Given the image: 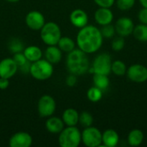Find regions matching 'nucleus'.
<instances>
[{
    "label": "nucleus",
    "mask_w": 147,
    "mask_h": 147,
    "mask_svg": "<svg viewBox=\"0 0 147 147\" xmlns=\"http://www.w3.org/2000/svg\"><path fill=\"white\" fill-rule=\"evenodd\" d=\"M8 48L14 54L16 53L23 52L24 44L22 40H20L16 37H12L8 41Z\"/></svg>",
    "instance_id": "24"
},
{
    "label": "nucleus",
    "mask_w": 147,
    "mask_h": 147,
    "mask_svg": "<svg viewBox=\"0 0 147 147\" xmlns=\"http://www.w3.org/2000/svg\"><path fill=\"white\" fill-rule=\"evenodd\" d=\"M66 68L71 74L76 76L85 74L90 69V60L87 57V53L79 48L68 53L66 58Z\"/></svg>",
    "instance_id": "2"
},
{
    "label": "nucleus",
    "mask_w": 147,
    "mask_h": 147,
    "mask_svg": "<svg viewBox=\"0 0 147 147\" xmlns=\"http://www.w3.org/2000/svg\"><path fill=\"white\" fill-rule=\"evenodd\" d=\"M46 128L47 130L53 134H59L64 128H65V123L63 120L59 117H48V119L46 121Z\"/></svg>",
    "instance_id": "17"
},
{
    "label": "nucleus",
    "mask_w": 147,
    "mask_h": 147,
    "mask_svg": "<svg viewBox=\"0 0 147 147\" xmlns=\"http://www.w3.org/2000/svg\"><path fill=\"white\" fill-rule=\"evenodd\" d=\"M125 46V40L124 38L122 36H119L116 37L113 40L112 44H111V47L114 51L115 52H120L124 48Z\"/></svg>",
    "instance_id": "31"
},
{
    "label": "nucleus",
    "mask_w": 147,
    "mask_h": 147,
    "mask_svg": "<svg viewBox=\"0 0 147 147\" xmlns=\"http://www.w3.org/2000/svg\"><path fill=\"white\" fill-rule=\"evenodd\" d=\"M32 143V136L27 132H17L14 134L9 140L10 147H30Z\"/></svg>",
    "instance_id": "11"
},
{
    "label": "nucleus",
    "mask_w": 147,
    "mask_h": 147,
    "mask_svg": "<svg viewBox=\"0 0 147 147\" xmlns=\"http://www.w3.org/2000/svg\"><path fill=\"white\" fill-rule=\"evenodd\" d=\"M9 81L8 78H0V90H5L9 87Z\"/></svg>",
    "instance_id": "37"
},
{
    "label": "nucleus",
    "mask_w": 147,
    "mask_h": 147,
    "mask_svg": "<svg viewBox=\"0 0 147 147\" xmlns=\"http://www.w3.org/2000/svg\"><path fill=\"white\" fill-rule=\"evenodd\" d=\"M94 2L99 7H104V8H110L115 3V0H94Z\"/></svg>",
    "instance_id": "33"
},
{
    "label": "nucleus",
    "mask_w": 147,
    "mask_h": 147,
    "mask_svg": "<svg viewBox=\"0 0 147 147\" xmlns=\"http://www.w3.org/2000/svg\"><path fill=\"white\" fill-rule=\"evenodd\" d=\"M103 41L101 30L93 25H86L80 28L77 35V45L80 50L85 53H94L97 52Z\"/></svg>",
    "instance_id": "1"
},
{
    "label": "nucleus",
    "mask_w": 147,
    "mask_h": 147,
    "mask_svg": "<svg viewBox=\"0 0 147 147\" xmlns=\"http://www.w3.org/2000/svg\"><path fill=\"white\" fill-rule=\"evenodd\" d=\"M61 36L62 34L60 28L56 22H46L40 29V38L42 41L47 46L57 45Z\"/></svg>",
    "instance_id": "5"
},
{
    "label": "nucleus",
    "mask_w": 147,
    "mask_h": 147,
    "mask_svg": "<svg viewBox=\"0 0 147 147\" xmlns=\"http://www.w3.org/2000/svg\"><path fill=\"white\" fill-rule=\"evenodd\" d=\"M113 19H114V14L110 9V8L100 7L95 12V20L101 26L110 24Z\"/></svg>",
    "instance_id": "15"
},
{
    "label": "nucleus",
    "mask_w": 147,
    "mask_h": 147,
    "mask_svg": "<svg viewBox=\"0 0 147 147\" xmlns=\"http://www.w3.org/2000/svg\"><path fill=\"white\" fill-rule=\"evenodd\" d=\"M25 22L30 29L40 30L46 23V21L42 13L37 10H32L27 14Z\"/></svg>",
    "instance_id": "10"
},
{
    "label": "nucleus",
    "mask_w": 147,
    "mask_h": 147,
    "mask_svg": "<svg viewBox=\"0 0 147 147\" xmlns=\"http://www.w3.org/2000/svg\"><path fill=\"white\" fill-rule=\"evenodd\" d=\"M102 133L101 131L92 126L84 127L83 133H81L82 142L88 147H98L102 146Z\"/></svg>",
    "instance_id": "7"
},
{
    "label": "nucleus",
    "mask_w": 147,
    "mask_h": 147,
    "mask_svg": "<svg viewBox=\"0 0 147 147\" xmlns=\"http://www.w3.org/2000/svg\"><path fill=\"white\" fill-rule=\"evenodd\" d=\"M111 71L114 72L116 76H123L127 73L126 64L121 60H115L112 62Z\"/></svg>",
    "instance_id": "26"
},
{
    "label": "nucleus",
    "mask_w": 147,
    "mask_h": 147,
    "mask_svg": "<svg viewBox=\"0 0 147 147\" xmlns=\"http://www.w3.org/2000/svg\"><path fill=\"white\" fill-rule=\"evenodd\" d=\"M115 32L122 37H126L133 34L134 24L133 21L128 17H121L117 20L115 26Z\"/></svg>",
    "instance_id": "13"
},
{
    "label": "nucleus",
    "mask_w": 147,
    "mask_h": 147,
    "mask_svg": "<svg viewBox=\"0 0 147 147\" xmlns=\"http://www.w3.org/2000/svg\"><path fill=\"white\" fill-rule=\"evenodd\" d=\"M143 140H144V134L140 129L132 130L127 136V142L131 146H139L142 144Z\"/></svg>",
    "instance_id": "21"
},
{
    "label": "nucleus",
    "mask_w": 147,
    "mask_h": 147,
    "mask_svg": "<svg viewBox=\"0 0 147 147\" xmlns=\"http://www.w3.org/2000/svg\"><path fill=\"white\" fill-rule=\"evenodd\" d=\"M59 134V144L61 147H78L82 142L81 132L76 126H67Z\"/></svg>",
    "instance_id": "4"
},
{
    "label": "nucleus",
    "mask_w": 147,
    "mask_h": 147,
    "mask_svg": "<svg viewBox=\"0 0 147 147\" xmlns=\"http://www.w3.org/2000/svg\"><path fill=\"white\" fill-rule=\"evenodd\" d=\"M29 73L36 80L45 81L53 76V65L46 59H40L31 63Z\"/></svg>",
    "instance_id": "3"
},
{
    "label": "nucleus",
    "mask_w": 147,
    "mask_h": 147,
    "mask_svg": "<svg viewBox=\"0 0 147 147\" xmlns=\"http://www.w3.org/2000/svg\"><path fill=\"white\" fill-rule=\"evenodd\" d=\"M87 97L92 102H97L102 98V90L96 86L90 88L87 91Z\"/></svg>",
    "instance_id": "27"
},
{
    "label": "nucleus",
    "mask_w": 147,
    "mask_h": 147,
    "mask_svg": "<svg viewBox=\"0 0 147 147\" xmlns=\"http://www.w3.org/2000/svg\"><path fill=\"white\" fill-rule=\"evenodd\" d=\"M57 45H58V47H59V49L62 52H65V53H70V52H71L72 50L75 49L76 43L70 37H67V36L63 37V36H61V38L59 39Z\"/></svg>",
    "instance_id": "22"
},
{
    "label": "nucleus",
    "mask_w": 147,
    "mask_h": 147,
    "mask_svg": "<svg viewBox=\"0 0 147 147\" xmlns=\"http://www.w3.org/2000/svg\"><path fill=\"white\" fill-rule=\"evenodd\" d=\"M93 121H94V119L90 113L87 111H83L81 114H79L78 123H80V125L83 126L84 127H88L92 126Z\"/></svg>",
    "instance_id": "28"
},
{
    "label": "nucleus",
    "mask_w": 147,
    "mask_h": 147,
    "mask_svg": "<svg viewBox=\"0 0 147 147\" xmlns=\"http://www.w3.org/2000/svg\"><path fill=\"white\" fill-rule=\"evenodd\" d=\"M100 30H101V33H102V35L103 38L111 39V38H113V36L115 34V28L114 26L111 25V23L102 26V28Z\"/></svg>",
    "instance_id": "29"
},
{
    "label": "nucleus",
    "mask_w": 147,
    "mask_h": 147,
    "mask_svg": "<svg viewBox=\"0 0 147 147\" xmlns=\"http://www.w3.org/2000/svg\"><path fill=\"white\" fill-rule=\"evenodd\" d=\"M70 21L74 27L82 28L84 26L88 25L89 17H88L87 13L84 10L81 9H76L71 13Z\"/></svg>",
    "instance_id": "14"
},
{
    "label": "nucleus",
    "mask_w": 147,
    "mask_h": 147,
    "mask_svg": "<svg viewBox=\"0 0 147 147\" xmlns=\"http://www.w3.org/2000/svg\"><path fill=\"white\" fill-rule=\"evenodd\" d=\"M12 59H14V61H15V62H16V64L17 65L18 68H19L20 66L23 65L25 63H27V62L28 61V60L26 59V57H25V55L23 54V53H22V52L14 53V55H13V58H12Z\"/></svg>",
    "instance_id": "32"
},
{
    "label": "nucleus",
    "mask_w": 147,
    "mask_h": 147,
    "mask_svg": "<svg viewBox=\"0 0 147 147\" xmlns=\"http://www.w3.org/2000/svg\"><path fill=\"white\" fill-rule=\"evenodd\" d=\"M93 83H94L95 86H96L97 88L101 89L102 90H104L109 85V79L108 78V75L94 73Z\"/></svg>",
    "instance_id": "23"
},
{
    "label": "nucleus",
    "mask_w": 147,
    "mask_h": 147,
    "mask_svg": "<svg viewBox=\"0 0 147 147\" xmlns=\"http://www.w3.org/2000/svg\"><path fill=\"white\" fill-rule=\"evenodd\" d=\"M22 53L25 55L26 59L31 63L37 61L42 58V51L37 46H28V47L24 48Z\"/></svg>",
    "instance_id": "20"
},
{
    "label": "nucleus",
    "mask_w": 147,
    "mask_h": 147,
    "mask_svg": "<svg viewBox=\"0 0 147 147\" xmlns=\"http://www.w3.org/2000/svg\"><path fill=\"white\" fill-rule=\"evenodd\" d=\"M5 1H7V2H9V3H16V2H18L19 0H5Z\"/></svg>",
    "instance_id": "39"
},
{
    "label": "nucleus",
    "mask_w": 147,
    "mask_h": 147,
    "mask_svg": "<svg viewBox=\"0 0 147 147\" xmlns=\"http://www.w3.org/2000/svg\"><path fill=\"white\" fill-rule=\"evenodd\" d=\"M135 3V0H117L116 5L121 10H129L134 7Z\"/></svg>",
    "instance_id": "30"
},
{
    "label": "nucleus",
    "mask_w": 147,
    "mask_h": 147,
    "mask_svg": "<svg viewBox=\"0 0 147 147\" xmlns=\"http://www.w3.org/2000/svg\"><path fill=\"white\" fill-rule=\"evenodd\" d=\"M127 75L134 83H144L147 81V68L140 64L132 65L127 70Z\"/></svg>",
    "instance_id": "9"
},
{
    "label": "nucleus",
    "mask_w": 147,
    "mask_h": 147,
    "mask_svg": "<svg viewBox=\"0 0 147 147\" xmlns=\"http://www.w3.org/2000/svg\"><path fill=\"white\" fill-rule=\"evenodd\" d=\"M102 146L106 147H115L119 144L120 137L116 131L114 129H108L102 134Z\"/></svg>",
    "instance_id": "16"
},
{
    "label": "nucleus",
    "mask_w": 147,
    "mask_h": 147,
    "mask_svg": "<svg viewBox=\"0 0 147 147\" xmlns=\"http://www.w3.org/2000/svg\"><path fill=\"white\" fill-rule=\"evenodd\" d=\"M45 58L51 64H58L62 59V51L57 45L48 46L45 50Z\"/></svg>",
    "instance_id": "18"
},
{
    "label": "nucleus",
    "mask_w": 147,
    "mask_h": 147,
    "mask_svg": "<svg viewBox=\"0 0 147 147\" xmlns=\"http://www.w3.org/2000/svg\"><path fill=\"white\" fill-rule=\"evenodd\" d=\"M18 71V66L12 58H5L0 61V78H11Z\"/></svg>",
    "instance_id": "12"
},
{
    "label": "nucleus",
    "mask_w": 147,
    "mask_h": 147,
    "mask_svg": "<svg viewBox=\"0 0 147 147\" xmlns=\"http://www.w3.org/2000/svg\"><path fill=\"white\" fill-rule=\"evenodd\" d=\"M30 66H31V62H30V61H28V62L25 63L23 65L20 66V67L18 68V70H19L22 73H23V74H28V73H29Z\"/></svg>",
    "instance_id": "36"
},
{
    "label": "nucleus",
    "mask_w": 147,
    "mask_h": 147,
    "mask_svg": "<svg viewBox=\"0 0 147 147\" xmlns=\"http://www.w3.org/2000/svg\"><path fill=\"white\" fill-rule=\"evenodd\" d=\"M140 3L143 8H147V0H140Z\"/></svg>",
    "instance_id": "38"
},
{
    "label": "nucleus",
    "mask_w": 147,
    "mask_h": 147,
    "mask_svg": "<svg viewBox=\"0 0 147 147\" xmlns=\"http://www.w3.org/2000/svg\"><path fill=\"white\" fill-rule=\"evenodd\" d=\"M78 83V78H77V76L74 75V74H71L69 76L66 77V79H65V84L67 86L69 87H73L76 85V84Z\"/></svg>",
    "instance_id": "34"
},
{
    "label": "nucleus",
    "mask_w": 147,
    "mask_h": 147,
    "mask_svg": "<svg viewBox=\"0 0 147 147\" xmlns=\"http://www.w3.org/2000/svg\"><path fill=\"white\" fill-rule=\"evenodd\" d=\"M62 120L65 125L68 127L77 126V124L78 123V120H79V114L74 109H71V108L67 109L63 113Z\"/></svg>",
    "instance_id": "19"
},
{
    "label": "nucleus",
    "mask_w": 147,
    "mask_h": 147,
    "mask_svg": "<svg viewBox=\"0 0 147 147\" xmlns=\"http://www.w3.org/2000/svg\"><path fill=\"white\" fill-rule=\"evenodd\" d=\"M112 59L109 53H103L96 57L93 61L92 67L89 69L90 73H99L109 75L111 72Z\"/></svg>",
    "instance_id": "6"
},
{
    "label": "nucleus",
    "mask_w": 147,
    "mask_h": 147,
    "mask_svg": "<svg viewBox=\"0 0 147 147\" xmlns=\"http://www.w3.org/2000/svg\"><path fill=\"white\" fill-rule=\"evenodd\" d=\"M138 18L140 22L143 24H147V8H143L140 10Z\"/></svg>",
    "instance_id": "35"
},
{
    "label": "nucleus",
    "mask_w": 147,
    "mask_h": 147,
    "mask_svg": "<svg viewBox=\"0 0 147 147\" xmlns=\"http://www.w3.org/2000/svg\"><path fill=\"white\" fill-rule=\"evenodd\" d=\"M133 34L135 37L140 41L146 42L147 41V24H139L136 27H134Z\"/></svg>",
    "instance_id": "25"
},
{
    "label": "nucleus",
    "mask_w": 147,
    "mask_h": 147,
    "mask_svg": "<svg viewBox=\"0 0 147 147\" xmlns=\"http://www.w3.org/2000/svg\"><path fill=\"white\" fill-rule=\"evenodd\" d=\"M56 110V102L49 95L42 96L38 102V113L41 117H50Z\"/></svg>",
    "instance_id": "8"
}]
</instances>
